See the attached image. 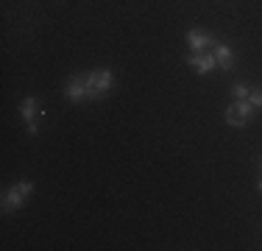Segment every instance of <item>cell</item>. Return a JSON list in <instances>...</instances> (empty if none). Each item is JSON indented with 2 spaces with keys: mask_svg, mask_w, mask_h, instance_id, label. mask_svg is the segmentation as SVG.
<instances>
[{
  "mask_svg": "<svg viewBox=\"0 0 262 251\" xmlns=\"http://www.w3.org/2000/svg\"><path fill=\"white\" fill-rule=\"evenodd\" d=\"M111 84H115L111 70H95V73H89V76H87V98L89 100L106 98V92L111 89Z\"/></svg>",
  "mask_w": 262,
  "mask_h": 251,
  "instance_id": "1",
  "label": "cell"
},
{
  "mask_svg": "<svg viewBox=\"0 0 262 251\" xmlns=\"http://www.w3.org/2000/svg\"><path fill=\"white\" fill-rule=\"evenodd\" d=\"M187 64L193 67L198 76H206V73H212L217 67V59H215V53H193L187 59Z\"/></svg>",
  "mask_w": 262,
  "mask_h": 251,
  "instance_id": "2",
  "label": "cell"
},
{
  "mask_svg": "<svg viewBox=\"0 0 262 251\" xmlns=\"http://www.w3.org/2000/svg\"><path fill=\"white\" fill-rule=\"evenodd\" d=\"M64 95H67V100H72V103L84 100V98H87V78L72 76L70 81H67V87H64Z\"/></svg>",
  "mask_w": 262,
  "mask_h": 251,
  "instance_id": "3",
  "label": "cell"
},
{
  "mask_svg": "<svg viewBox=\"0 0 262 251\" xmlns=\"http://www.w3.org/2000/svg\"><path fill=\"white\" fill-rule=\"evenodd\" d=\"M25 198H28V195H25V193H22V190H20V187H17V184H14V187H11L9 193L3 195V212L20 209V206L25 204Z\"/></svg>",
  "mask_w": 262,
  "mask_h": 251,
  "instance_id": "4",
  "label": "cell"
},
{
  "mask_svg": "<svg viewBox=\"0 0 262 251\" xmlns=\"http://www.w3.org/2000/svg\"><path fill=\"white\" fill-rule=\"evenodd\" d=\"M215 59H217V67H220V70H232L234 53H232L229 45H215Z\"/></svg>",
  "mask_w": 262,
  "mask_h": 251,
  "instance_id": "5",
  "label": "cell"
},
{
  "mask_svg": "<svg viewBox=\"0 0 262 251\" xmlns=\"http://www.w3.org/2000/svg\"><path fill=\"white\" fill-rule=\"evenodd\" d=\"M187 42H190V48H193L195 53H201L206 45H215L209 37H206V33H201V31H187Z\"/></svg>",
  "mask_w": 262,
  "mask_h": 251,
  "instance_id": "6",
  "label": "cell"
},
{
  "mask_svg": "<svg viewBox=\"0 0 262 251\" xmlns=\"http://www.w3.org/2000/svg\"><path fill=\"white\" fill-rule=\"evenodd\" d=\"M36 112H39V100L36 98H25L20 103V115L25 117V120H33V117H36ZM39 115H42V112H39Z\"/></svg>",
  "mask_w": 262,
  "mask_h": 251,
  "instance_id": "7",
  "label": "cell"
},
{
  "mask_svg": "<svg viewBox=\"0 0 262 251\" xmlns=\"http://www.w3.org/2000/svg\"><path fill=\"white\" fill-rule=\"evenodd\" d=\"M223 117H226V123H229V126H234V128H243L245 123H248L243 115H240V109H237V106H229V109L223 112Z\"/></svg>",
  "mask_w": 262,
  "mask_h": 251,
  "instance_id": "8",
  "label": "cell"
},
{
  "mask_svg": "<svg viewBox=\"0 0 262 251\" xmlns=\"http://www.w3.org/2000/svg\"><path fill=\"white\" fill-rule=\"evenodd\" d=\"M232 95H234V100H248L251 89L245 87V84H234V87H232Z\"/></svg>",
  "mask_w": 262,
  "mask_h": 251,
  "instance_id": "9",
  "label": "cell"
},
{
  "mask_svg": "<svg viewBox=\"0 0 262 251\" xmlns=\"http://www.w3.org/2000/svg\"><path fill=\"white\" fill-rule=\"evenodd\" d=\"M248 100H251V106H254V109H262V89H254V92L248 95Z\"/></svg>",
  "mask_w": 262,
  "mask_h": 251,
  "instance_id": "10",
  "label": "cell"
},
{
  "mask_svg": "<svg viewBox=\"0 0 262 251\" xmlns=\"http://www.w3.org/2000/svg\"><path fill=\"white\" fill-rule=\"evenodd\" d=\"M28 134H31V137H33V134H39V126L33 120H28Z\"/></svg>",
  "mask_w": 262,
  "mask_h": 251,
  "instance_id": "11",
  "label": "cell"
},
{
  "mask_svg": "<svg viewBox=\"0 0 262 251\" xmlns=\"http://www.w3.org/2000/svg\"><path fill=\"white\" fill-rule=\"evenodd\" d=\"M256 190H259V193H262V178H259V182H256Z\"/></svg>",
  "mask_w": 262,
  "mask_h": 251,
  "instance_id": "12",
  "label": "cell"
},
{
  "mask_svg": "<svg viewBox=\"0 0 262 251\" xmlns=\"http://www.w3.org/2000/svg\"><path fill=\"white\" fill-rule=\"evenodd\" d=\"M259 167H262V159H259Z\"/></svg>",
  "mask_w": 262,
  "mask_h": 251,
  "instance_id": "13",
  "label": "cell"
}]
</instances>
